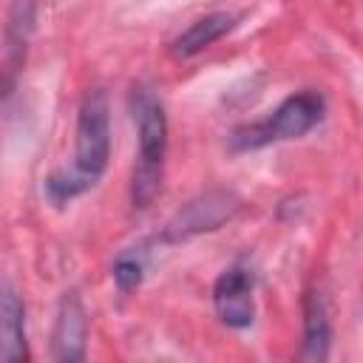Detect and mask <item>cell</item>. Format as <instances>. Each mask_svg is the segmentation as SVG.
Here are the masks:
<instances>
[{
	"label": "cell",
	"mask_w": 363,
	"mask_h": 363,
	"mask_svg": "<svg viewBox=\"0 0 363 363\" xmlns=\"http://www.w3.org/2000/svg\"><path fill=\"white\" fill-rule=\"evenodd\" d=\"M111 162V99L102 88H88L77 108L71 164L51 170L43 179V196L62 210L99 184Z\"/></svg>",
	"instance_id": "6da1fadb"
},
{
	"label": "cell",
	"mask_w": 363,
	"mask_h": 363,
	"mask_svg": "<svg viewBox=\"0 0 363 363\" xmlns=\"http://www.w3.org/2000/svg\"><path fill=\"white\" fill-rule=\"evenodd\" d=\"M128 111L136 128V162L130 170V207L136 213L150 210L162 193L167 162V111L159 91L147 82H136L128 94Z\"/></svg>",
	"instance_id": "7a4b0ae2"
},
{
	"label": "cell",
	"mask_w": 363,
	"mask_h": 363,
	"mask_svg": "<svg viewBox=\"0 0 363 363\" xmlns=\"http://www.w3.org/2000/svg\"><path fill=\"white\" fill-rule=\"evenodd\" d=\"M326 116V96L315 88H301L289 96H284L267 116L238 125L227 136L230 153H252L269 145L295 142L303 139L309 130H315Z\"/></svg>",
	"instance_id": "3957f363"
},
{
	"label": "cell",
	"mask_w": 363,
	"mask_h": 363,
	"mask_svg": "<svg viewBox=\"0 0 363 363\" xmlns=\"http://www.w3.org/2000/svg\"><path fill=\"white\" fill-rule=\"evenodd\" d=\"M241 210H244V199L235 190L210 187V190H201L193 199H187L164 221V227L150 238L156 247H176L196 235H207V233L227 227L230 221H235L241 216Z\"/></svg>",
	"instance_id": "277c9868"
},
{
	"label": "cell",
	"mask_w": 363,
	"mask_h": 363,
	"mask_svg": "<svg viewBox=\"0 0 363 363\" xmlns=\"http://www.w3.org/2000/svg\"><path fill=\"white\" fill-rule=\"evenodd\" d=\"M37 31V0H9L0 31V99H6L23 74L31 37Z\"/></svg>",
	"instance_id": "5b68a950"
},
{
	"label": "cell",
	"mask_w": 363,
	"mask_h": 363,
	"mask_svg": "<svg viewBox=\"0 0 363 363\" xmlns=\"http://www.w3.org/2000/svg\"><path fill=\"white\" fill-rule=\"evenodd\" d=\"M213 309L233 332H244L255 323V272L247 264L238 261L218 272L213 284Z\"/></svg>",
	"instance_id": "8992f818"
},
{
	"label": "cell",
	"mask_w": 363,
	"mask_h": 363,
	"mask_svg": "<svg viewBox=\"0 0 363 363\" xmlns=\"http://www.w3.org/2000/svg\"><path fill=\"white\" fill-rule=\"evenodd\" d=\"M48 354L57 363H79L88 357V309L77 289L60 295Z\"/></svg>",
	"instance_id": "52a82bcc"
},
{
	"label": "cell",
	"mask_w": 363,
	"mask_h": 363,
	"mask_svg": "<svg viewBox=\"0 0 363 363\" xmlns=\"http://www.w3.org/2000/svg\"><path fill=\"white\" fill-rule=\"evenodd\" d=\"M26 360H31L26 335V303L20 289L9 278H0V363Z\"/></svg>",
	"instance_id": "ba28073f"
},
{
	"label": "cell",
	"mask_w": 363,
	"mask_h": 363,
	"mask_svg": "<svg viewBox=\"0 0 363 363\" xmlns=\"http://www.w3.org/2000/svg\"><path fill=\"white\" fill-rule=\"evenodd\" d=\"M241 17H244L241 11H230V9H221V11H210V14L196 17L184 31H179V34L170 40V45H167L170 57H176V60H190V57L207 51V48L216 45L221 37H227L230 31H235L238 23H241Z\"/></svg>",
	"instance_id": "9c48e42d"
},
{
	"label": "cell",
	"mask_w": 363,
	"mask_h": 363,
	"mask_svg": "<svg viewBox=\"0 0 363 363\" xmlns=\"http://www.w3.org/2000/svg\"><path fill=\"white\" fill-rule=\"evenodd\" d=\"M303 335H301V352L298 357L306 363H323L332 352V320L329 306L320 289L303 292Z\"/></svg>",
	"instance_id": "30bf717a"
},
{
	"label": "cell",
	"mask_w": 363,
	"mask_h": 363,
	"mask_svg": "<svg viewBox=\"0 0 363 363\" xmlns=\"http://www.w3.org/2000/svg\"><path fill=\"white\" fill-rule=\"evenodd\" d=\"M156 244L153 238H145L133 247H125L113 264H111V281L116 286L119 295H130L136 292L142 284H145V275H147V264H150V255H153Z\"/></svg>",
	"instance_id": "8fae6325"
}]
</instances>
